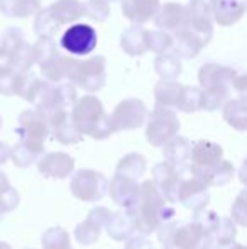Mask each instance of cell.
I'll list each match as a JSON object with an SVG mask.
<instances>
[{
  "label": "cell",
  "mask_w": 247,
  "mask_h": 249,
  "mask_svg": "<svg viewBox=\"0 0 247 249\" xmlns=\"http://www.w3.org/2000/svg\"><path fill=\"white\" fill-rule=\"evenodd\" d=\"M17 136L20 138V142L26 144L33 153L37 156L44 154V142L49 136V125L48 119L39 110H24L19 115V124L16 127Z\"/></svg>",
  "instance_id": "cell-4"
},
{
  "label": "cell",
  "mask_w": 247,
  "mask_h": 249,
  "mask_svg": "<svg viewBox=\"0 0 247 249\" xmlns=\"http://www.w3.org/2000/svg\"><path fill=\"white\" fill-rule=\"evenodd\" d=\"M163 148V156L169 164L180 168L181 164H185L190 160V151H191V142L183 136H173L171 139L165 142L161 146Z\"/></svg>",
  "instance_id": "cell-27"
},
{
  "label": "cell",
  "mask_w": 247,
  "mask_h": 249,
  "mask_svg": "<svg viewBox=\"0 0 247 249\" xmlns=\"http://www.w3.org/2000/svg\"><path fill=\"white\" fill-rule=\"evenodd\" d=\"M71 249H73V248H71Z\"/></svg>",
  "instance_id": "cell-60"
},
{
  "label": "cell",
  "mask_w": 247,
  "mask_h": 249,
  "mask_svg": "<svg viewBox=\"0 0 247 249\" xmlns=\"http://www.w3.org/2000/svg\"><path fill=\"white\" fill-rule=\"evenodd\" d=\"M2 124H3V121H2V115H0V129H2Z\"/></svg>",
  "instance_id": "cell-55"
},
{
  "label": "cell",
  "mask_w": 247,
  "mask_h": 249,
  "mask_svg": "<svg viewBox=\"0 0 247 249\" xmlns=\"http://www.w3.org/2000/svg\"><path fill=\"white\" fill-rule=\"evenodd\" d=\"M33 51H34V63H37L39 66L48 65V63L53 61L60 54L56 41L51 36H39V39L33 46Z\"/></svg>",
  "instance_id": "cell-32"
},
{
  "label": "cell",
  "mask_w": 247,
  "mask_h": 249,
  "mask_svg": "<svg viewBox=\"0 0 247 249\" xmlns=\"http://www.w3.org/2000/svg\"><path fill=\"white\" fill-rule=\"evenodd\" d=\"M146 168H148V161H146V158L142 154L129 153L117 163L115 173L132 178V180H139V178L144 177Z\"/></svg>",
  "instance_id": "cell-29"
},
{
  "label": "cell",
  "mask_w": 247,
  "mask_h": 249,
  "mask_svg": "<svg viewBox=\"0 0 247 249\" xmlns=\"http://www.w3.org/2000/svg\"><path fill=\"white\" fill-rule=\"evenodd\" d=\"M34 65V51L27 41H24L16 51L10 54V66H12L16 71L19 73H26L31 71Z\"/></svg>",
  "instance_id": "cell-36"
},
{
  "label": "cell",
  "mask_w": 247,
  "mask_h": 249,
  "mask_svg": "<svg viewBox=\"0 0 247 249\" xmlns=\"http://www.w3.org/2000/svg\"><path fill=\"white\" fill-rule=\"evenodd\" d=\"M203 231L200 229L197 222H186V224H181V226H176L175 229V234H173V239H171V248L175 249H193L197 248L201 241L205 239Z\"/></svg>",
  "instance_id": "cell-25"
},
{
  "label": "cell",
  "mask_w": 247,
  "mask_h": 249,
  "mask_svg": "<svg viewBox=\"0 0 247 249\" xmlns=\"http://www.w3.org/2000/svg\"><path fill=\"white\" fill-rule=\"evenodd\" d=\"M188 10V24L186 27L193 31L201 43L207 46L214 36V19L210 12V2L205 0H190L186 5Z\"/></svg>",
  "instance_id": "cell-12"
},
{
  "label": "cell",
  "mask_w": 247,
  "mask_h": 249,
  "mask_svg": "<svg viewBox=\"0 0 247 249\" xmlns=\"http://www.w3.org/2000/svg\"><path fill=\"white\" fill-rule=\"evenodd\" d=\"M234 173H235L234 164L227 160H222L215 166V170L212 171L210 178H208V185L210 187H224V185H227L234 178Z\"/></svg>",
  "instance_id": "cell-38"
},
{
  "label": "cell",
  "mask_w": 247,
  "mask_h": 249,
  "mask_svg": "<svg viewBox=\"0 0 247 249\" xmlns=\"http://www.w3.org/2000/svg\"><path fill=\"white\" fill-rule=\"evenodd\" d=\"M178 171H180V185H178L176 200L181 202L186 209L193 210V212L207 209V205L210 203L208 185L191 171L190 164L186 163L181 164L178 168Z\"/></svg>",
  "instance_id": "cell-6"
},
{
  "label": "cell",
  "mask_w": 247,
  "mask_h": 249,
  "mask_svg": "<svg viewBox=\"0 0 247 249\" xmlns=\"http://www.w3.org/2000/svg\"><path fill=\"white\" fill-rule=\"evenodd\" d=\"M152 183L163 195V198L168 203H175L176 194H178V185H180V171L176 166L169 164L168 161L158 163L152 168Z\"/></svg>",
  "instance_id": "cell-17"
},
{
  "label": "cell",
  "mask_w": 247,
  "mask_h": 249,
  "mask_svg": "<svg viewBox=\"0 0 247 249\" xmlns=\"http://www.w3.org/2000/svg\"><path fill=\"white\" fill-rule=\"evenodd\" d=\"M214 249H247L244 244H237V243H232L229 246H220V248H214Z\"/></svg>",
  "instance_id": "cell-53"
},
{
  "label": "cell",
  "mask_w": 247,
  "mask_h": 249,
  "mask_svg": "<svg viewBox=\"0 0 247 249\" xmlns=\"http://www.w3.org/2000/svg\"><path fill=\"white\" fill-rule=\"evenodd\" d=\"M41 244L44 249H71L68 231H65L60 226L49 227L44 231L43 237H41Z\"/></svg>",
  "instance_id": "cell-34"
},
{
  "label": "cell",
  "mask_w": 247,
  "mask_h": 249,
  "mask_svg": "<svg viewBox=\"0 0 247 249\" xmlns=\"http://www.w3.org/2000/svg\"><path fill=\"white\" fill-rule=\"evenodd\" d=\"M222 115L224 121L235 131L244 132L247 129V100L246 97L239 99H229L222 105Z\"/></svg>",
  "instance_id": "cell-26"
},
{
  "label": "cell",
  "mask_w": 247,
  "mask_h": 249,
  "mask_svg": "<svg viewBox=\"0 0 247 249\" xmlns=\"http://www.w3.org/2000/svg\"><path fill=\"white\" fill-rule=\"evenodd\" d=\"M20 73L16 71L12 66L0 68V93L5 97H12L17 92Z\"/></svg>",
  "instance_id": "cell-41"
},
{
  "label": "cell",
  "mask_w": 247,
  "mask_h": 249,
  "mask_svg": "<svg viewBox=\"0 0 247 249\" xmlns=\"http://www.w3.org/2000/svg\"><path fill=\"white\" fill-rule=\"evenodd\" d=\"M205 2H212V0H205Z\"/></svg>",
  "instance_id": "cell-59"
},
{
  "label": "cell",
  "mask_w": 247,
  "mask_h": 249,
  "mask_svg": "<svg viewBox=\"0 0 247 249\" xmlns=\"http://www.w3.org/2000/svg\"><path fill=\"white\" fill-rule=\"evenodd\" d=\"M61 48L71 56H86L97 48L99 34L88 24H71L61 36Z\"/></svg>",
  "instance_id": "cell-11"
},
{
  "label": "cell",
  "mask_w": 247,
  "mask_h": 249,
  "mask_svg": "<svg viewBox=\"0 0 247 249\" xmlns=\"http://www.w3.org/2000/svg\"><path fill=\"white\" fill-rule=\"evenodd\" d=\"M71 121L80 134L90 136L95 141H102L112 134L103 104L93 95H85L75 102L71 108Z\"/></svg>",
  "instance_id": "cell-2"
},
{
  "label": "cell",
  "mask_w": 247,
  "mask_h": 249,
  "mask_svg": "<svg viewBox=\"0 0 247 249\" xmlns=\"http://www.w3.org/2000/svg\"><path fill=\"white\" fill-rule=\"evenodd\" d=\"M48 125H49V132L58 142L65 146L78 144L83 141V136L78 132L71 121V110L68 108H56V110L49 112L46 115Z\"/></svg>",
  "instance_id": "cell-13"
},
{
  "label": "cell",
  "mask_w": 247,
  "mask_h": 249,
  "mask_svg": "<svg viewBox=\"0 0 247 249\" xmlns=\"http://www.w3.org/2000/svg\"><path fill=\"white\" fill-rule=\"evenodd\" d=\"M9 178H7V175L3 173V171H0V190H3V188L9 187Z\"/></svg>",
  "instance_id": "cell-52"
},
{
  "label": "cell",
  "mask_w": 247,
  "mask_h": 249,
  "mask_svg": "<svg viewBox=\"0 0 247 249\" xmlns=\"http://www.w3.org/2000/svg\"><path fill=\"white\" fill-rule=\"evenodd\" d=\"M120 48L125 54L137 58L148 53V31L141 26V24H134V26L127 27L122 34H120Z\"/></svg>",
  "instance_id": "cell-23"
},
{
  "label": "cell",
  "mask_w": 247,
  "mask_h": 249,
  "mask_svg": "<svg viewBox=\"0 0 247 249\" xmlns=\"http://www.w3.org/2000/svg\"><path fill=\"white\" fill-rule=\"evenodd\" d=\"M173 44V36L168 31H148V50L154 51L156 54H161L166 53L168 50H171Z\"/></svg>",
  "instance_id": "cell-37"
},
{
  "label": "cell",
  "mask_w": 247,
  "mask_h": 249,
  "mask_svg": "<svg viewBox=\"0 0 247 249\" xmlns=\"http://www.w3.org/2000/svg\"><path fill=\"white\" fill-rule=\"evenodd\" d=\"M124 249H154V246H152L151 241L146 239L144 234H139V236L132 234L129 239H125Z\"/></svg>",
  "instance_id": "cell-48"
},
{
  "label": "cell",
  "mask_w": 247,
  "mask_h": 249,
  "mask_svg": "<svg viewBox=\"0 0 247 249\" xmlns=\"http://www.w3.org/2000/svg\"><path fill=\"white\" fill-rule=\"evenodd\" d=\"M154 24L156 27L168 33H176L178 29H183L188 24V10L186 5L176 2H166L159 5L158 12L154 14Z\"/></svg>",
  "instance_id": "cell-18"
},
{
  "label": "cell",
  "mask_w": 247,
  "mask_h": 249,
  "mask_svg": "<svg viewBox=\"0 0 247 249\" xmlns=\"http://www.w3.org/2000/svg\"><path fill=\"white\" fill-rule=\"evenodd\" d=\"M175 108H178V110H181V112H186V114L201 110V89L200 87L183 85L178 100H176Z\"/></svg>",
  "instance_id": "cell-33"
},
{
  "label": "cell",
  "mask_w": 247,
  "mask_h": 249,
  "mask_svg": "<svg viewBox=\"0 0 247 249\" xmlns=\"http://www.w3.org/2000/svg\"><path fill=\"white\" fill-rule=\"evenodd\" d=\"M146 117H148V107L144 102L139 99H125L117 104L114 112L109 115V121L112 132H120L142 127Z\"/></svg>",
  "instance_id": "cell-10"
},
{
  "label": "cell",
  "mask_w": 247,
  "mask_h": 249,
  "mask_svg": "<svg viewBox=\"0 0 247 249\" xmlns=\"http://www.w3.org/2000/svg\"><path fill=\"white\" fill-rule=\"evenodd\" d=\"M181 87L183 85H180L176 80H159L154 87L156 105H159V107L175 108L176 100H178L180 92H181Z\"/></svg>",
  "instance_id": "cell-30"
},
{
  "label": "cell",
  "mask_w": 247,
  "mask_h": 249,
  "mask_svg": "<svg viewBox=\"0 0 247 249\" xmlns=\"http://www.w3.org/2000/svg\"><path fill=\"white\" fill-rule=\"evenodd\" d=\"M214 248H215L214 239H212V237H205V239L201 241V243L198 244L197 248H193V249H214Z\"/></svg>",
  "instance_id": "cell-50"
},
{
  "label": "cell",
  "mask_w": 247,
  "mask_h": 249,
  "mask_svg": "<svg viewBox=\"0 0 247 249\" xmlns=\"http://www.w3.org/2000/svg\"><path fill=\"white\" fill-rule=\"evenodd\" d=\"M9 160H10V146L7 142L0 141V166L5 164Z\"/></svg>",
  "instance_id": "cell-49"
},
{
  "label": "cell",
  "mask_w": 247,
  "mask_h": 249,
  "mask_svg": "<svg viewBox=\"0 0 247 249\" xmlns=\"http://www.w3.org/2000/svg\"><path fill=\"white\" fill-rule=\"evenodd\" d=\"M246 9V0H212L210 2L212 19L222 27L237 24L244 17Z\"/></svg>",
  "instance_id": "cell-19"
},
{
  "label": "cell",
  "mask_w": 247,
  "mask_h": 249,
  "mask_svg": "<svg viewBox=\"0 0 247 249\" xmlns=\"http://www.w3.org/2000/svg\"><path fill=\"white\" fill-rule=\"evenodd\" d=\"M0 249H12V248H10V244H7V243H3V241H0Z\"/></svg>",
  "instance_id": "cell-54"
},
{
  "label": "cell",
  "mask_w": 247,
  "mask_h": 249,
  "mask_svg": "<svg viewBox=\"0 0 247 249\" xmlns=\"http://www.w3.org/2000/svg\"><path fill=\"white\" fill-rule=\"evenodd\" d=\"M173 36V44L171 48L175 50V54L178 58H186L191 59L195 56H198V53L205 48V44L201 43V39L190 31L188 27H183V29H178L176 33L171 34Z\"/></svg>",
  "instance_id": "cell-22"
},
{
  "label": "cell",
  "mask_w": 247,
  "mask_h": 249,
  "mask_svg": "<svg viewBox=\"0 0 247 249\" xmlns=\"http://www.w3.org/2000/svg\"><path fill=\"white\" fill-rule=\"evenodd\" d=\"M235 236H237V227H235L234 220L231 217H220L217 229H215L214 236H212L215 248L229 246V244L235 243Z\"/></svg>",
  "instance_id": "cell-35"
},
{
  "label": "cell",
  "mask_w": 247,
  "mask_h": 249,
  "mask_svg": "<svg viewBox=\"0 0 247 249\" xmlns=\"http://www.w3.org/2000/svg\"><path fill=\"white\" fill-rule=\"evenodd\" d=\"M110 210L107 207H93L88 212L83 222H80L75 229V239L78 241L82 246H92L99 241L100 234H102L105 222L109 219Z\"/></svg>",
  "instance_id": "cell-15"
},
{
  "label": "cell",
  "mask_w": 247,
  "mask_h": 249,
  "mask_svg": "<svg viewBox=\"0 0 247 249\" xmlns=\"http://www.w3.org/2000/svg\"><path fill=\"white\" fill-rule=\"evenodd\" d=\"M176 226H178V220H176V219L163 220V222L158 226L156 232H158V239H159V243H161L163 246L171 248V239H173V234H175Z\"/></svg>",
  "instance_id": "cell-46"
},
{
  "label": "cell",
  "mask_w": 247,
  "mask_h": 249,
  "mask_svg": "<svg viewBox=\"0 0 247 249\" xmlns=\"http://www.w3.org/2000/svg\"><path fill=\"white\" fill-rule=\"evenodd\" d=\"M200 89H231L239 93V97H246L247 78L242 73H237L231 66L207 63L198 73Z\"/></svg>",
  "instance_id": "cell-5"
},
{
  "label": "cell",
  "mask_w": 247,
  "mask_h": 249,
  "mask_svg": "<svg viewBox=\"0 0 247 249\" xmlns=\"http://www.w3.org/2000/svg\"><path fill=\"white\" fill-rule=\"evenodd\" d=\"M163 249H175V248H169V246H163Z\"/></svg>",
  "instance_id": "cell-56"
},
{
  "label": "cell",
  "mask_w": 247,
  "mask_h": 249,
  "mask_svg": "<svg viewBox=\"0 0 247 249\" xmlns=\"http://www.w3.org/2000/svg\"><path fill=\"white\" fill-rule=\"evenodd\" d=\"M5 66H10V56L0 48V68H5Z\"/></svg>",
  "instance_id": "cell-51"
},
{
  "label": "cell",
  "mask_w": 247,
  "mask_h": 249,
  "mask_svg": "<svg viewBox=\"0 0 247 249\" xmlns=\"http://www.w3.org/2000/svg\"><path fill=\"white\" fill-rule=\"evenodd\" d=\"M10 160L17 168H29L31 164L39 160V156L19 141L14 148H10Z\"/></svg>",
  "instance_id": "cell-40"
},
{
  "label": "cell",
  "mask_w": 247,
  "mask_h": 249,
  "mask_svg": "<svg viewBox=\"0 0 247 249\" xmlns=\"http://www.w3.org/2000/svg\"><path fill=\"white\" fill-rule=\"evenodd\" d=\"M60 27L54 24V20L51 19L48 9H39L37 10L36 20H34V31H36L37 36H51L53 37L54 34L58 33Z\"/></svg>",
  "instance_id": "cell-44"
},
{
  "label": "cell",
  "mask_w": 247,
  "mask_h": 249,
  "mask_svg": "<svg viewBox=\"0 0 247 249\" xmlns=\"http://www.w3.org/2000/svg\"><path fill=\"white\" fill-rule=\"evenodd\" d=\"M85 17H90L95 22H103L110 16V5L105 0H86L83 3Z\"/></svg>",
  "instance_id": "cell-42"
},
{
  "label": "cell",
  "mask_w": 247,
  "mask_h": 249,
  "mask_svg": "<svg viewBox=\"0 0 247 249\" xmlns=\"http://www.w3.org/2000/svg\"><path fill=\"white\" fill-rule=\"evenodd\" d=\"M105 2H119V0H105Z\"/></svg>",
  "instance_id": "cell-57"
},
{
  "label": "cell",
  "mask_w": 247,
  "mask_h": 249,
  "mask_svg": "<svg viewBox=\"0 0 247 249\" xmlns=\"http://www.w3.org/2000/svg\"><path fill=\"white\" fill-rule=\"evenodd\" d=\"M107 194L110 195V198L117 205L132 213V210L135 209L139 202V197H141V185L137 183V180H132V178H127L124 175L115 173L112 181H109Z\"/></svg>",
  "instance_id": "cell-14"
},
{
  "label": "cell",
  "mask_w": 247,
  "mask_h": 249,
  "mask_svg": "<svg viewBox=\"0 0 247 249\" xmlns=\"http://www.w3.org/2000/svg\"><path fill=\"white\" fill-rule=\"evenodd\" d=\"M19 202H20L19 192L10 187V185L7 188H3V190H0V213H2V215L16 210Z\"/></svg>",
  "instance_id": "cell-45"
},
{
  "label": "cell",
  "mask_w": 247,
  "mask_h": 249,
  "mask_svg": "<svg viewBox=\"0 0 247 249\" xmlns=\"http://www.w3.org/2000/svg\"><path fill=\"white\" fill-rule=\"evenodd\" d=\"M2 217H3V215H2V213H0V220H2Z\"/></svg>",
  "instance_id": "cell-58"
},
{
  "label": "cell",
  "mask_w": 247,
  "mask_h": 249,
  "mask_svg": "<svg viewBox=\"0 0 247 249\" xmlns=\"http://www.w3.org/2000/svg\"><path fill=\"white\" fill-rule=\"evenodd\" d=\"M224 160V149H222L220 144L217 142H212V141H201L195 142L191 146L190 151V168L198 178L205 181L208 185V178H210L212 171L215 170L220 161ZM210 187V185H208Z\"/></svg>",
  "instance_id": "cell-9"
},
{
  "label": "cell",
  "mask_w": 247,
  "mask_h": 249,
  "mask_svg": "<svg viewBox=\"0 0 247 249\" xmlns=\"http://www.w3.org/2000/svg\"><path fill=\"white\" fill-rule=\"evenodd\" d=\"M24 41H26L24 39V33L19 27H7L2 33V36H0V48L10 56Z\"/></svg>",
  "instance_id": "cell-43"
},
{
  "label": "cell",
  "mask_w": 247,
  "mask_h": 249,
  "mask_svg": "<svg viewBox=\"0 0 247 249\" xmlns=\"http://www.w3.org/2000/svg\"><path fill=\"white\" fill-rule=\"evenodd\" d=\"M176 212L171 205H168L152 180H146L141 185V197L132 210V219H134L135 231L148 236L156 232L158 226L163 220L175 219Z\"/></svg>",
  "instance_id": "cell-1"
},
{
  "label": "cell",
  "mask_w": 247,
  "mask_h": 249,
  "mask_svg": "<svg viewBox=\"0 0 247 249\" xmlns=\"http://www.w3.org/2000/svg\"><path fill=\"white\" fill-rule=\"evenodd\" d=\"M148 127H146V138L148 142L154 148H161L168 139L178 134L180 131V119L173 108L168 107H159L148 115Z\"/></svg>",
  "instance_id": "cell-7"
},
{
  "label": "cell",
  "mask_w": 247,
  "mask_h": 249,
  "mask_svg": "<svg viewBox=\"0 0 247 249\" xmlns=\"http://www.w3.org/2000/svg\"><path fill=\"white\" fill-rule=\"evenodd\" d=\"M246 190H242L241 194L237 195L235 202L232 203V217L237 226H246Z\"/></svg>",
  "instance_id": "cell-47"
},
{
  "label": "cell",
  "mask_w": 247,
  "mask_h": 249,
  "mask_svg": "<svg viewBox=\"0 0 247 249\" xmlns=\"http://www.w3.org/2000/svg\"><path fill=\"white\" fill-rule=\"evenodd\" d=\"M69 190L82 202H99L107 195L109 180L95 170H80L71 173Z\"/></svg>",
  "instance_id": "cell-8"
},
{
  "label": "cell",
  "mask_w": 247,
  "mask_h": 249,
  "mask_svg": "<svg viewBox=\"0 0 247 249\" xmlns=\"http://www.w3.org/2000/svg\"><path fill=\"white\" fill-rule=\"evenodd\" d=\"M154 70L161 80H176L181 75V58L175 53H161L154 59Z\"/></svg>",
  "instance_id": "cell-31"
},
{
  "label": "cell",
  "mask_w": 247,
  "mask_h": 249,
  "mask_svg": "<svg viewBox=\"0 0 247 249\" xmlns=\"http://www.w3.org/2000/svg\"><path fill=\"white\" fill-rule=\"evenodd\" d=\"M218 219H220V215H218L217 212H214V210L201 209V210L193 212V219H191V220L200 226V229L203 231L205 236L212 237V236H214V232H215V229H217Z\"/></svg>",
  "instance_id": "cell-39"
},
{
  "label": "cell",
  "mask_w": 247,
  "mask_h": 249,
  "mask_svg": "<svg viewBox=\"0 0 247 249\" xmlns=\"http://www.w3.org/2000/svg\"><path fill=\"white\" fill-rule=\"evenodd\" d=\"M41 9V0H0V14L7 17L26 19L37 14Z\"/></svg>",
  "instance_id": "cell-28"
},
{
  "label": "cell",
  "mask_w": 247,
  "mask_h": 249,
  "mask_svg": "<svg viewBox=\"0 0 247 249\" xmlns=\"http://www.w3.org/2000/svg\"><path fill=\"white\" fill-rule=\"evenodd\" d=\"M68 82L80 87L85 92H99L105 87V58L103 56H92L88 59H78L73 56L69 66Z\"/></svg>",
  "instance_id": "cell-3"
},
{
  "label": "cell",
  "mask_w": 247,
  "mask_h": 249,
  "mask_svg": "<svg viewBox=\"0 0 247 249\" xmlns=\"http://www.w3.org/2000/svg\"><path fill=\"white\" fill-rule=\"evenodd\" d=\"M37 170L44 178L65 180L75 171V158H71L68 153H58V151L46 153L37 160Z\"/></svg>",
  "instance_id": "cell-16"
},
{
  "label": "cell",
  "mask_w": 247,
  "mask_h": 249,
  "mask_svg": "<svg viewBox=\"0 0 247 249\" xmlns=\"http://www.w3.org/2000/svg\"><path fill=\"white\" fill-rule=\"evenodd\" d=\"M46 9L58 27L68 26V24H73L82 17H85L83 3L80 0H58Z\"/></svg>",
  "instance_id": "cell-20"
},
{
  "label": "cell",
  "mask_w": 247,
  "mask_h": 249,
  "mask_svg": "<svg viewBox=\"0 0 247 249\" xmlns=\"http://www.w3.org/2000/svg\"><path fill=\"white\" fill-rule=\"evenodd\" d=\"M109 237H112L114 241H125L134 234L135 226L134 219H132V213L127 210H119V212H110L109 219L105 222V227Z\"/></svg>",
  "instance_id": "cell-24"
},
{
  "label": "cell",
  "mask_w": 247,
  "mask_h": 249,
  "mask_svg": "<svg viewBox=\"0 0 247 249\" xmlns=\"http://www.w3.org/2000/svg\"><path fill=\"white\" fill-rule=\"evenodd\" d=\"M122 14L132 24H146L159 9V0H120Z\"/></svg>",
  "instance_id": "cell-21"
}]
</instances>
